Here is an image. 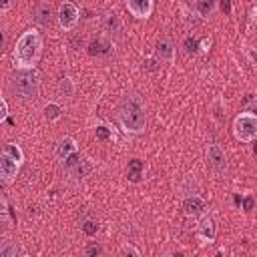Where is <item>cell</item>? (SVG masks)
<instances>
[{"label":"cell","instance_id":"603a6c76","mask_svg":"<svg viewBox=\"0 0 257 257\" xmlns=\"http://www.w3.org/2000/svg\"><path fill=\"white\" fill-rule=\"evenodd\" d=\"M143 70H149V72L159 70V58H145L143 60Z\"/></svg>","mask_w":257,"mask_h":257},{"label":"cell","instance_id":"8992f818","mask_svg":"<svg viewBox=\"0 0 257 257\" xmlns=\"http://www.w3.org/2000/svg\"><path fill=\"white\" fill-rule=\"evenodd\" d=\"M78 6L70 0H64L60 6H58V12H56V20H58V26L64 30V32H70L76 24H78Z\"/></svg>","mask_w":257,"mask_h":257},{"label":"cell","instance_id":"f546056e","mask_svg":"<svg viewBox=\"0 0 257 257\" xmlns=\"http://www.w3.org/2000/svg\"><path fill=\"white\" fill-rule=\"evenodd\" d=\"M209 48H211V38H203L201 44H199V50H201V52H207Z\"/></svg>","mask_w":257,"mask_h":257},{"label":"cell","instance_id":"30bf717a","mask_svg":"<svg viewBox=\"0 0 257 257\" xmlns=\"http://www.w3.org/2000/svg\"><path fill=\"white\" fill-rule=\"evenodd\" d=\"M155 56L159 58V62H173L175 60V44L171 38H161L157 42V48H155Z\"/></svg>","mask_w":257,"mask_h":257},{"label":"cell","instance_id":"ffe728a7","mask_svg":"<svg viewBox=\"0 0 257 257\" xmlns=\"http://www.w3.org/2000/svg\"><path fill=\"white\" fill-rule=\"evenodd\" d=\"M18 255V247L12 241H2L0 245V257H16Z\"/></svg>","mask_w":257,"mask_h":257},{"label":"cell","instance_id":"f1b7e54d","mask_svg":"<svg viewBox=\"0 0 257 257\" xmlns=\"http://www.w3.org/2000/svg\"><path fill=\"white\" fill-rule=\"evenodd\" d=\"M6 116H8V102L2 98L0 100V120H4Z\"/></svg>","mask_w":257,"mask_h":257},{"label":"cell","instance_id":"52a82bcc","mask_svg":"<svg viewBox=\"0 0 257 257\" xmlns=\"http://www.w3.org/2000/svg\"><path fill=\"white\" fill-rule=\"evenodd\" d=\"M207 163L217 175H225L227 173V157H225L223 149L217 143H211L207 147Z\"/></svg>","mask_w":257,"mask_h":257},{"label":"cell","instance_id":"5bb4252c","mask_svg":"<svg viewBox=\"0 0 257 257\" xmlns=\"http://www.w3.org/2000/svg\"><path fill=\"white\" fill-rule=\"evenodd\" d=\"M102 28H104V32H108V34H118V32L122 30V20H120V16L114 14V12L104 14V18H102Z\"/></svg>","mask_w":257,"mask_h":257},{"label":"cell","instance_id":"7402d4cb","mask_svg":"<svg viewBox=\"0 0 257 257\" xmlns=\"http://www.w3.org/2000/svg\"><path fill=\"white\" fill-rule=\"evenodd\" d=\"M82 231H84V235H86V237H94V235H96V231H98L96 221H94V219H86V221L82 223Z\"/></svg>","mask_w":257,"mask_h":257},{"label":"cell","instance_id":"277c9868","mask_svg":"<svg viewBox=\"0 0 257 257\" xmlns=\"http://www.w3.org/2000/svg\"><path fill=\"white\" fill-rule=\"evenodd\" d=\"M24 163V153L16 143H6L0 153V179L4 185L12 183Z\"/></svg>","mask_w":257,"mask_h":257},{"label":"cell","instance_id":"4316f807","mask_svg":"<svg viewBox=\"0 0 257 257\" xmlns=\"http://www.w3.org/2000/svg\"><path fill=\"white\" fill-rule=\"evenodd\" d=\"M120 253H124V255H135V257H139V255H141V251H139L137 247H133V245H128V243H124V245H122V249H120Z\"/></svg>","mask_w":257,"mask_h":257},{"label":"cell","instance_id":"1f68e13d","mask_svg":"<svg viewBox=\"0 0 257 257\" xmlns=\"http://www.w3.org/2000/svg\"><path fill=\"white\" fill-rule=\"evenodd\" d=\"M251 62H253V66L257 68V46L251 50Z\"/></svg>","mask_w":257,"mask_h":257},{"label":"cell","instance_id":"4dcf8cb0","mask_svg":"<svg viewBox=\"0 0 257 257\" xmlns=\"http://www.w3.org/2000/svg\"><path fill=\"white\" fill-rule=\"evenodd\" d=\"M247 110L253 112V114H257V98H253V100L247 102Z\"/></svg>","mask_w":257,"mask_h":257},{"label":"cell","instance_id":"ac0fdd59","mask_svg":"<svg viewBox=\"0 0 257 257\" xmlns=\"http://www.w3.org/2000/svg\"><path fill=\"white\" fill-rule=\"evenodd\" d=\"M56 90H58V94H60V96H66V98H70V96L74 94V82H72V78H68V76H62V78L58 80V86H56Z\"/></svg>","mask_w":257,"mask_h":257},{"label":"cell","instance_id":"3957f363","mask_svg":"<svg viewBox=\"0 0 257 257\" xmlns=\"http://www.w3.org/2000/svg\"><path fill=\"white\" fill-rule=\"evenodd\" d=\"M10 86L14 94L20 96L22 100H34L40 92V76L36 68H16Z\"/></svg>","mask_w":257,"mask_h":257},{"label":"cell","instance_id":"7a4b0ae2","mask_svg":"<svg viewBox=\"0 0 257 257\" xmlns=\"http://www.w3.org/2000/svg\"><path fill=\"white\" fill-rule=\"evenodd\" d=\"M118 122L124 133L137 135L147 126V110L145 102L139 94H126L118 104Z\"/></svg>","mask_w":257,"mask_h":257},{"label":"cell","instance_id":"d4e9b609","mask_svg":"<svg viewBox=\"0 0 257 257\" xmlns=\"http://www.w3.org/2000/svg\"><path fill=\"white\" fill-rule=\"evenodd\" d=\"M104 48H108V44L102 42V40H96V42H92V46H90V54H100V52H104Z\"/></svg>","mask_w":257,"mask_h":257},{"label":"cell","instance_id":"7c38bea8","mask_svg":"<svg viewBox=\"0 0 257 257\" xmlns=\"http://www.w3.org/2000/svg\"><path fill=\"white\" fill-rule=\"evenodd\" d=\"M76 153V141L72 137H62L58 143H56V149H54V157L58 161H66L70 155Z\"/></svg>","mask_w":257,"mask_h":257},{"label":"cell","instance_id":"5b68a950","mask_svg":"<svg viewBox=\"0 0 257 257\" xmlns=\"http://www.w3.org/2000/svg\"><path fill=\"white\" fill-rule=\"evenodd\" d=\"M233 135L241 143H251L257 139V114L245 110L233 120Z\"/></svg>","mask_w":257,"mask_h":257},{"label":"cell","instance_id":"8fae6325","mask_svg":"<svg viewBox=\"0 0 257 257\" xmlns=\"http://www.w3.org/2000/svg\"><path fill=\"white\" fill-rule=\"evenodd\" d=\"M183 211H185L187 217H199V215L205 213V201H203L199 195L193 193V195L185 197V201H183Z\"/></svg>","mask_w":257,"mask_h":257},{"label":"cell","instance_id":"484cf974","mask_svg":"<svg viewBox=\"0 0 257 257\" xmlns=\"http://www.w3.org/2000/svg\"><path fill=\"white\" fill-rule=\"evenodd\" d=\"M102 249H100V245H96V243H90L86 249H84V255L86 257H92V255H98Z\"/></svg>","mask_w":257,"mask_h":257},{"label":"cell","instance_id":"4fadbf2b","mask_svg":"<svg viewBox=\"0 0 257 257\" xmlns=\"http://www.w3.org/2000/svg\"><path fill=\"white\" fill-rule=\"evenodd\" d=\"M34 20L42 28H48L50 26V22H52V6H50V2H38L36 4V8H34Z\"/></svg>","mask_w":257,"mask_h":257},{"label":"cell","instance_id":"cb8c5ba5","mask_svg":"<svg viewBox=\"0 0 257 257\" xmlns=\"http://www.w3.org/2000/svg\"><path fill=\"white\" fill-rule=\"evenodd\" d=\"M197 48H199V42H197V40H193L191 36L185 38V50H187V54H195Z\"/></svg>","mask_w":257,"mask_h":257},{"label":"cell","instance_id":"836d02e7","mask_svg":"<svg viewBox=\"0 0 257 257\" xmlns=\"http://www.w3.org/2000/svg\"><path fill=\"white\" fill-rule=\"evenodd\" d=\"M251 207H253V199H251V197H247V199H245V211H249Z\"/></svg>","mask_w":257,"mask_h":257},{"label":"cell","instance_id":"2e32d148","mask_svg":"<svg viewBox=\"0 0 257 257\" xmlns=\"http://www.w3.org/2000/svg\"><path fill=\"white\" fill-rule=\"evenodd\" d=\"M143 179V163L139 159L128 161V181L131 183H141Z\"/></svg>","mask_w":257,"mask_h":257},{"label":"cell","instance_id":"6da1fadb","mask_svg":"<svg viewBox=\"0 0 257 257\" xmlns=\"http://www.w3.org/2000/svg\"><path fill=\"white\" fill-rule=\"evenodd\" d=\"M42 56V38L40 32L30 28L20 34L16 40L14 52H12V62L16 68H36L38 60Z\"/></svg>","mask_w":257,"mask_h":257},{"label":"cell","instance_id":"d6986e66","mask_svg":"<svg viewBox=\"0 0 257 257\" xmlns=\"http://www.w3.org/2000/svg\"><path fill=\"white\" fill-rule=\"evenodd\" d=\"M42 114H44L46 120H58L60 114H62V108H60V104H56V102H48V104H44Z\"/></svg>","mask_w":257,"mask_h":257},{"label":"cell","instance_id":"44dd1931","mask_svg":"<svg viewBox=\"0 0 257 257\" xmlns=\"http://www.w3.org/2000/svg\"><path fill=\"white\" fill-rule=\"evenodd\" d=\"M94 133H96V139H98V141H108V139H112V131H110L106 124H96Z\"/></svg>","mask_w":257,"mask_h":257},{"label":"cell","instance_id":"9c48e42d","mask_svg":"<svg viewBox=\"0 0 257 257\" xmlns=\"http://www.w3.org/2000/svg\"><path fill=\"white\" fill-rule=\"evenodd\" d=\"M124 2H126L128 12L135 18L147 20L151 16V12H153V0H124Z\"/></svg>","mask_w":257,"mask_h":257},{"label":"cell","instance_id":"d6a6232c","mask_svg":"<svg viewBox=\"0 0 257 257\" xmlns=\"http://www.w3.org/2000/svg\"><path fill=\"white\" fill-rule=\"evenodd\" d=\"M249 16H251V22H257V8L255 6L249 10Z\"/></svg>","mask_w":257,"mask_h":257},{"label":"cell","instance_id":"e0dca14e","mask_svg":"<svg viewBox=\"0 0 257 257\" xmlns=\"http://www.w3.org/2000/svg\"><path fill=\"white\" fill-rule=\"evenodd\" d=\"M195 6H197V12L201 14V18H207V16H211L215 12L217 0H197Z\"/></svg>","mask_w":257,"mask_h":257},{"label":"cell","instance_id":"e575fe53","mask_svg":"<svg viewBox=\"0 0 257 257\" xmlns=\"http://www.w3.org/2000/svg\"><path fill=\"white\" fill-rule=\"evenodd\" d=\"M221 6H223V10H227V12L231 10V4H229V0H223V4H221Z\"/></svg>","mask_w":257,"mask_h":257},{"label":"cell","instance_id":"9a60e30c","mask_svg":"<svg viewBox=\"0 0 257 257\" xmlns=\"http://www.w3.org/2000/svg\"><path fill=\"white\" fill-rule=\"evenodd\" d=\"M90 171H92V163H90L88 159H78L72 167H68V173H70L72 177H76V179L86 177Z\"/></svg>","mask_w":257,"mask_h":257},{"label":"cell","instance_id":"ba28073f","mask_svg":"<svg viewBox=\"0 0 257 257\" xmlns=\"http://www.w3.org/2000/svg\"><path fill=\"white\" fill-rule=\"evenodd\" d=\"M195 235L197 239L207 245V243H213L215 237H217V225H215V219L209 217V215H203L201 221L197 223V229H195Z\"/></svg>","mask_w":257,"mask_h":257},{"label":"cell","instance_id":"83f0119b","mask_svg":"<svg viewBox=\"0 0 257 257\" xmlns=\"http://www.w3.org/2000/svg\"><path fill=\"white\" fill-rule=\"evenodd\" d=\"M14 4H16V0H0V12L6 14Z\"/></svg>","mask_w":257,"mask_h":257}]
</instances>
